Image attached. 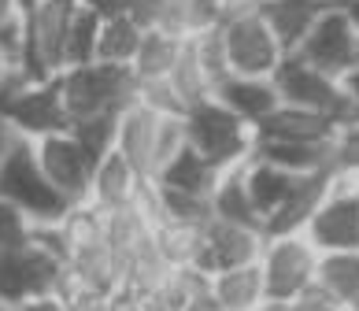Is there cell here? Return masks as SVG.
Returning <instances> with one entry per match:
<instances>
[{"mask_svg":"<svg viewBox=\"0 0 359 311\" xmlns=\"http://www.w3.org/2000/svg\"><path fill=\"white\" fill-rule=\"evenodd\" d=\"M208 241H204V256L196 270L215 274L226 267H241V263H256L263 252L267 234L256 226H241V223H226V219H208Z\"/></svg>","mask_w":359,"mask_h":311,"instance_id":"12","label":"cell"},{"mask_svg":"<svg viewBox=\"0 0 359 311\" xmlns=\"http://www.w3.org/2000/svg\"><path fill=\"white\" fill-rule=\"evenodd\" d=\"M185 145H189V138H185V115H159V130H156V174L163 171Z\"/></svg>","mask_w":359,"mask_h":311,"instance_id":"33","label":"cell"},{"mask_svg":"<svg viewBox=\"0 0 359 311\" xmlns=\"http://www.w3.org/2000/svg\"><path fill=\"white\" fill-rule=\"evenodd\" d=\"M318 252L308 234H274L263 241L259 252V274H263V293L267 300H292L315 282L318 270Z\"/></svg>","mask_w":359,"mask_h":311,"instance_id":"8","label":"cell"},{"mask_svg":"<svg viewBox=\"0 0 359 311\" xmlns=\"http://www.w3.org/2000/svg\"><path fill=\"white\" fill-rule=\"evenodd\" d=\"M11 78H15V67H11V60L4 56V48H0V89H4Z\"/></svg>","mask_w":359,"mask_h":311,"instance_id":"42","label":"cell"},{"mask_svg":"<svg viewBox=\"0 0 359 311\" xmlns=\"http://www.w3.org/2000/svg\"><path fill=\"white\" fill-rule=\"evenodd\" d=\"M344 93H348V100H352V123L359 119V71L344 78Z\"/></svg>","mask_w":359,"mask_h":311,"instance_id":"40","label":"cell"},{"mask_svg":"<svg viewBox=\"0 0 359 311\" xmlns=\"http://www.w3.org/2000/svg\"><path fill=\"white\" fill-rule=\"evenodd\" d=\"M156 182L159 185H170V189H182V193H196V197H208L211 200V189H215V182H219V171L211 167L193 145H185L182 152L156 174Z\"/></svg>","mask_w":359,"mask_h":311,"instance_id":"25","label":"cell"},{"mask_svg":"<svg viewBox=\"0 0 359 311\" xmlns=\"http://www.w3.org/2000/svg\"><path fill=\"white\" fill-rule=\"evenodd\" d=\"M167 78L175 82V89H178V97H182L185 107L215 97V78H211V71H208V63L201 56V48H196V41H185L182 45V56H178L175 71H170Z\"/></svg>","mask_w":359,"mask_h":311,"instance_id":"27","label":"cell"},{"mask_svg":"<svg viewBox=\"0 0 359 311\" xmlns=\"http://www.w3.org/2000/svg\"><path fill=\"white\" fill-rule=\"evenodd\" d=\"M15 311H74L63 296L56 293H41V296H30V300H22Z\"/></svg>","mask_w":359,"mask_h":311,"instance_id":"37","label":"cell"},{"mask_svg":"<svg viewBox=\"0 0 359 311\" xmlns=\"http://www.w3.org/2000/svg\"><path fill=\"white\" fill-rule=\"evenodd\" d=\"M330 311H355V307H352V304H341V300H337V304L330 307Z\"/></svg>","mask_w":359,"mask_h":311,"instance_id":"45","label":"cell"},{"mask_svg":"<svg viewBox=\"0 0 359 311\" xmlns=\"http://www.w3.org/2000/svg\"><path fill=\"white\" fill-rule=\"evenodd\" d=\"M67 119H93V115H123L126 104L137 97V78L123 63L89 60L78 67H63L56 74Z\"/></svg>","mask_w":359,"mask_h":311,"instance_id":"2","label":"cell"},{"mask_svg":"<svg viewBox=\"0 0 359 311\" xmlns=\"http://www.w3.org/2000/svg\"><path fill=\"white\" fill-rule=\"evenodd\" d=\"M315 282L334 296V300L352 304L355 293H359V249H352V252H323L318 256Z\"/></svg>","mask_w":359,"mask_h":311,"instance_id":"29","label":"cell"},{"mask_svg":"<svg viewBox=\"0 0 359 311\" xmlns=\"http://www.w3.org/2000/svg\"><path fill=\"white\" fill-rule=\"evenodd\" d=\"M208 223H189V219H159L156 223V249L167 256L170 267H196L204 256L208 241Z\"/></svg>","mask_w":359,"mask_h":311,"instance_id":"23","label":"cell"},{"mask_svg":"<svg viewBox=\"0 0 359 311\" xmlns=\"http://www.w3.org/2000/svg\"><path fill=\"white\" fill-rule=\"evenodd\" d=\"M30 230H34L30 215L19 211L15 204H8V200H0V252L26 245V241H30Z\"/></svg>","mask_w":359,"mask_h":311,"instance_id":"34","label":"cell"},{"mask_svg":"<svg viewBox=\"0 0 359 311\" xmlns=\"http://www.w3.org/2000/svg\"><path fill=\"white\" fill-rule=\"evenodd\" d=\"M0 200L26 211L30 223H63L74 208L41 171L34 141L19 133L0 148Z\"/></svg>","mask_w":359,"mask_h":311,"instance_id":"1","label":"cell"},{"mask_svg":"<svg viewBox=\"0 0 359 311\" xmlns=\"http://www.w3.org/2000/svg\"><path fill=\"white\" fill-rule=\"evenodd\" d=\"M308 241L318 252H352L359 249V193L355 178L337 171L330 182L323 204L315 208V215L304 226Z\"/></svg>","mask_w":359,"mask_h":311,"instance_id":"9","label":"cell"},{"mask_svg":"<svg viewBox=\"0 0 359 311\" xmlns=\"http://www.w3.org/2000/svg\"><path fill=\"white\" fill-rule=\"evenodd\" d=\"M211 296H215L226 311H256L263 300H267V293H263V274H259V260L215 270V274H211Z\"/></svg>","mask_w":359,"mask_h":311,"instance_id":"20","label":"cell"},{"mask_svg":"<svg viewBox=\"0 0 359 311\" xmlns=\"http://www.w3.org/2000/svg\"><path fill=\"white\" fill-rule=\"evenodd\" d=\"M348 11H352V19H355V26H359V0H348Z\"/></svg>","mask_w":359,"mask_h":311,"instance_id":"44","label":"cell"},{"mask_svg":"<svg viewBox=\"0 0 359 311\" xmlns=\"http://www.w3.org/2000/svg\"><path fill=\"white\" fill-rule=\"evenodd\" d=\"M352 307H355V311H359V293H355V300H352Z\"/></svg>","mask_w":359,"mask_h":311,"instance_id":"47","label":"cell"},{"mask_svg":"<svg viewBox=\"0 0 359 311\" xmlns=\"http://www.w3.org/2000/svg\"><path fill=\"white\" fill-rule=\"evenodd\" d=\"M144 189V178L126 164L118 152H108L97 164V171H93V185H89V200L86 204H93L97 211H115V208H126L134 204V200L141 197Z\"/></svg>","mask_w":359,"mask_h":311,"instance_id":"16","label":"cell"},{"mask_svg":"<svg viewBox=\"0 0 359 311\" xmlns=\"http://www.w3.org/2000/svg\"><path fill=\"white\" fill-rule=\"evenodd\" d=\"M215 97L233 115H241L248 126H259L282 104L278 100V89H274V78H245V74H226L215 86Z\"/></svg>","mask_w":359,"mask_h":311,"instance_id":"18","label":"cell"},{"mask_svg":"<svg viewBox=\"0 0 359 311\" xmlns=\"http://www.w3.org/2000/svg\"><path fill=\"white\" fill-rule=\"evenodd\" d=\"M219 41L230 74L245 78H274V71L285 60L282 41L274 37L271 22L263 11H245V15H230L219 22Z\"/></svg>","mask_w":359,"mask_h":311,"instance_id":"5","label":"cell"},{"mask_svg":"<svg viewBox=\"0 0 359 311\" xmlns=\"http://www.w3.org/2000/svg\"><path fill=\"white\" fill-rule=\"evenodd\" d=\"M141 37H144V26H137V19L130 15H111L100 22V37H97V60L104 63H123L130 67L141 48Z\"/></svg>","mask_w":359,"mask_h":311,"instance_id":"28","label":"cell"},{"mask_svg":"<svg viewBox=\"0 0 359 311\" xmlns=\"http://www.w3.org/2000/svg\"><path fill=\"white\" fill-rule=\"evenodd\" d=\"M274 89L278 100L292 107H308V112H323L341 126L352 123V100L344 93L341 78H330L326 71L311 67L308 60H300L297 52H285L282 67L274 71Z\"/></svg>","mask_w":359,"mask_h":311,"instance_id":"7","label":"cell"},{"mask_svg":"<svg viewBox=\"0 0 359 311\" xmlns=\"http://www.w3.org/2000/svg\"><path fill=\"white\" fill-rule=\"evenodd\" d=\"M19 11H22V0H0V22L15 19Z\"/></svg>","mask_w":359,"mask_h":311,"instance_id":"41","label":"cell"},{"mask_svg":"<svg viewBox=\"0 0 359 311\" xmlns=\"http://www.w3.org/2000/svg\"><path fill=\"white\" fill-rule=\"evenodd\" d=\"M100 15L86 4H74V15L67 26V37H63V67H78L97 60V37H100Z\"/></svg>","mask_w":359,"mask_h":311,"instance_id":"30","label":"cell"},{"mask_svg":"<svg viewBox=\"0 0 359 311\" xmlns=\"http://www.w3.org/2000/svg\"><path fill=\"white\" fill-rule=\"evenodd\" d=\"M178 311H226V307H222L215 296H211V289H208V293H201V296H193L189 304H182Z\"/></svg>","mask_w":359,"mask_h":311,"instance_id":"39","label":"cell"},{"mask_svg":"<svg viewBox=\"0 0 359 311\" xmlns=\"http://www.w3.org/2000/svg\"><path fill=\"white\" fill-rule=\"evenodd\" d=\"M337 123L323 112H308V107H292V104H278L274 112L263 119L259 126H252L256 141H334Z\"/></svg>","mask_w":359,"mask_h":311,"instance_id":"14","label":"cell"},{"mask_svg":"<svg viewBox=\"0 0 359 311\" xmlns=\"http://www.w3.org/2000/svg\"><path fill=\"white\" fill-rule=\"evenodd\" d=\"M334 167L344 174H359V119L334 133Z\"/></svg>","mask_w":359,"mask_h":311,"instance_id":"35","label":"cell"},{"mask_svg":"<svg viewBox=\"0 0 359 311\" xmlns=\"http://www.w3.org/2000/svg\"><path fill=\"white\" fill-rule=\"evenodd\" d=\"M0 126L15 130L19 138H45V133H60L71 126L67 107H63L60 78L48 82H22L15 74L0 89Z\"/></svg>","mask_w":359,"mask_h":311,"instance_id":"4","label":"cell"},{"mask_svg":"<svg viewBox=\"0 0 359 311\" xmlns=\"http://www.w3.org/2000/svg\"><path fill=\"white\" fill-rule=\"evenodd\" d=\"M37 164L52 178V185L60 189L71 204H86L89 200V185H93V159L86 156V148L71 138V130L60 133H45L34 141Z\"/></svg>","mask_w":359,"mask_h":311,"instance_id":"11","label":"cell"},{"mask_svg":"<svg viewBox=\"0 0 359 311\" xmlns=\"http://www.w3.org/2000/svg\"><path fill=\"white\" fill-rule=\"evenodd\" d=\"M352 178H355V193H359V174H352Z\"/></svg>","mask_w":359,"mask_h":311,"instance_id":"48","label":"cell"},{"mask_svg":"<svg viewBox=\"0 0 359 311\" xmlns=\"http://www.w3.org/2000/svg\"><path fill=\"white\" fill-rule=\"evenodd\" d=\"M241 167L219 174L215 189H211V219H226V223H241V226L263 230V219H259V211H256V204H252V197H248V189H245Z\"/></svg>","mask_w":359,"mask_h":311,"instance_id":"24","label":"cell"},{"mask_svg":"<svg viewBox=\"0 0 359 311\" xmlns=\"http://www.w3.org/2000/svg\"><path fill=\"white\" fill-rule=\"evenodd\" d=\"M67 267H74L93 286V293H100V296H115L126 289V263L111 249L108 237H97V241H86V245L71 249Z\"/></svg>","mask_w":359,"mask_h":311,"instance_id":"17","label":"cell"},{"mask_svg":"<svg viewBox=\"0 0 359 311\" xmlns=\"http://www.w3.org/2000/svg\"><path fill=\"white\" fill-rule=\"evenodd\" d=\"M323 8H326L323 0H263L259 11L271 22V30L282 41V48L297 52V45L304 41V34L311 30V22L318 19Z\"/></svg>","mask_w":359,"mask_h":311,"instance_id":"22","label":"cell"},{"mask_svg":"<svg viewBox=\"0 0 359 311\" xmlns=\"http://www.w3.org/2000/svg\"><path fill=\"white\" fill-rule=\"evenodd\" d=\"M78 4L93 8L100 19H111V15H126V11L134 8V0H78Z\"/></svg>","mask_w":359,"mask_h":311,"instance_id":"38","label":"cell"},{"mask_svg":"<svg viewBox=\"0 0 359 311\" xmlns=\"http://www.w3.org/2000/svg\"><path fill=\"white\" fill-rule=\"evenodd\" d=\"M256 311H292V304L289 300H263Z\"/></svg>","mask_w":359,"mask_h":311,"instance_id":"43","label":"cell"},{"mask_svg":"<svg viewBox=\"0 0 359 311\" xmlns=\"http://www.w3.org/2000/svg\"><path fill=\"white\" fill-rule=\"evenodd\" d=\"M182 37L167 34V30H144L141 37V48L134 63H130V71H134L137 82H144V78H167L170 71H175V63L182 56Z\"/></svg>","mask_w":359,"mask_h":311,"instance_id":"26","label":"cell"},{"mask_svg":"<svg viewBox=\"0 0 359 311\" xmlns=\"http://www.w3.org/2000/svg\"><path fill=\"white\" fill-rule=\"evenodd\" d=\"M185 138H189V145L219 174L248 164L252 148H256L252 126L245 123L241 115H233L219 97H208L201 104L185 107Z\"/></svg>","mask_w":359,"mask_h":311,"instance_id":"3","label":"cell"},{"mask_svg":"<svg viewBox=\"0 0 359 311\" xmlns=\"http://www.w3.org/2000/svg\"><path fill=\"white\" fill-rule=\"evenodd\" d=\"M60 270H63V260L41 249L34 237L19 249H4L0 252V304L19 307L30 296L56 293Z\"/></svg>","mask_w":359,"mask_h":311,"instance_id":"10","label":"cell"},{"mask_svg":"<svg viewBox=\"0 0 359 311\" xmlns=\"http://www.w3.org/2000/svg\"><path fill=\"white\" fill-rule=\"evenodd\" d=\"M241 174H245V189H248V197H252V204H256L263 223L285 204V197L292 193V185L300 178V174H292L278 164H267V159H259V156H252L241 167Z\"/></svg>","mask_w":359,"mask_h":311,"instance_id":"19","label":"cell"},{"mask_svg":"<svg viewBox=\"0 0 359 311\" xmlns=\"http://www.w3.org/2000/svg\"><path fill=\"white\" fill-rule=\"evenodd\" d=\"M297 56L308 60L311 67L326 71L330 78H348L359 71V26L352 19L348 4H326L311 22V30L304 34L297 45Z\"/></svg>","mask_w":359,"mask_h":311,"instance_id":"6","label":"cell"},{"mask_svg":"<svg viewBox=\"0 0 359 311\" xmlns=\"http://www.w3.org/2000/svg\"><path fill=\"white\" fill-rule=\"evenodd\" d=\"M252 156L267 159V164H278L292 174H308V171L334 167V141H311V145H304V141H256Z\"/></svg>","mask_w":359,"mask_h":311,"instance_id":"21","label":"cell"},{"mask_svg":"<svg viewBox=\"0 0 359 311\" xmlns=\"http://www.w3.org/2000/svg\"><path fill=\"white\" fill-rule=\"evenodd\" d=\"M334 174H337L334 167L300 174L297 185H292V193L285 197V204L278 208L267 223H263V234H267V237H274V234H300V230L308 226V219L315 215V208L323 204V197H326L330 182H334Z\"/></svg>","mask_w":359,"mask_h":311,"instance_id":"15","label":"cell"},{"mask_svg":"<svg viewBox=\"0 0 359 311\" xmlns=\"http://www.w3.org/2000/svg\"><path fill=\"white\" fill-rule=\"evenodd\" d=\"M71 138L86 148V156L93 159V167L100 164L108 152H115V130H118V115H93V119H74L67 126Z\"/></svg>","mask_w":359,"mask_h":311,"instance_id":"31","label":"cell"},{"mask_svg":"<svg viewBox=\"0 0 359 311\" xmlns=\"http://www.w3.org/2000/svg\"><path fill=\"white\" fill-rule=\"evenodd\" d=\"M156 130H159V115L152 107H144L141 100L126 104L123 115H118L115 152L123 156L144 182L156 178Z\"/></svg>","mask_w":359,"mask_h":311,"instance_id":"13","label":"cell"},{"mask_svg":"<svg viewBox=\"0 0 359 311\" xmlns=\"http://www.w3.org/2000/svg\"><path fill=\"white\" fill-rule=\"evenodd\" d=\"M144 107H152L156 115H185V104L178 97V89L170 78H144V82H137V97Z\"/></svg>","mask_w":359,"mask_h":311,"instance_id":"32","label":"cell"},{"mask_svg":"<svg viewBox=\"0 0 359 311\" xmlns=\"http://www.w3.org/2000/svg\"><path fill=\"white\" fill-rule=\"evenodd\" d=\"M323 4H348V0H323Z\"/></svg>","mask_w":359,"mask_h":311,"instance_id":"46","label":"cell"},{"mask_svg":"<svg viewBox=\"0 0 359 311\" xmlns=\"http://www.w3.org/2000/svg\"><path fill=\"white\" fill-rule=\"evenodd\" d=\"M289 304H292V311H330L337 300H334V296H330L323 286H318V282H311V286L304 289V293H297Z\"/></svg>","mask_w":359,"mask_h":311,"instance_id":"36","label":"cell"}]
</instances>
